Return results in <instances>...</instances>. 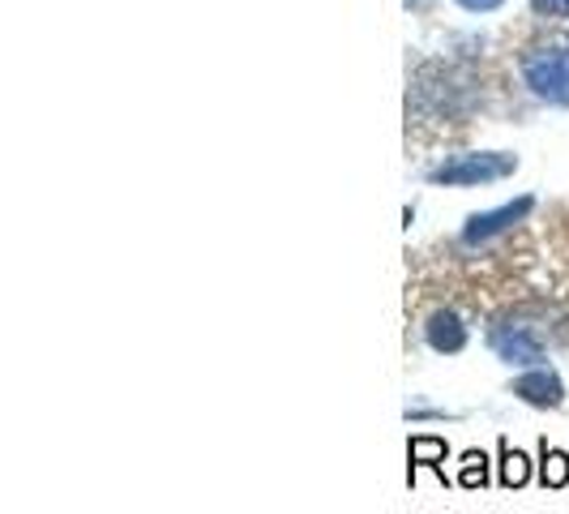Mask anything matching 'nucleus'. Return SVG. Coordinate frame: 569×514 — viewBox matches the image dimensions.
Segmentation results:
<instances>
[{"mask_svg":"<svg viewBox=\"0 0 569 514\" xmlns=\"http://www.w3.org/2000/svg\"><path fill=\"white\" fill-rule=\"evenodd\" d=\"M522 82L543 103L569 108V43H543L522 57Z\"/></svg>","mask_w":569,"mask_h":514,"instance_id":"obj_1","label":"nucleus"},{"mask_svg":"<svg viewBox=\"0 0 569 514\" xmlns=\"http://www.w3.org/2000/svg\"><path fill=\"white\" fill-rule=\"evenodd\" d=\"M518 168V159L513 155H501V150H492V155H458L450 164H441V168H432V185H488V180H501V176H513Z\"/></svg>","mask_w":569,"mask_h":514,"instance_id":"obj_2","label":"nucleus"},{"mask_svg":"<svg viewBox=\"0 0 569 514\" xmlns=\"http://www.w3.org/2000/svg\"><path fill=\"white\" fill-rule=\"evenodd\" d=\"M488 347L497 352V360H506L513 369H543L548 365V352L531 326H497L488 335Z\"/></svg>","mask_w":569,"mask_h":514,"instance_id":"obj_3","label":"nucleus"},{"mask_svg":"<svg viewBox=\"0 0 569 514\" xmlns=\"http://www.w3.org/2000/svg\"><path fill=\"white\" fill-rule=\"evenodd\" d=\"M531 206H536V198H518V201L497 206V210H485V215H471L467 228H462V245H488L492 236H501V231H510L513 224H522V219L531 215Z\"/></svg>","mask_w":569,"mask_h":514,"instance_id":"obj_4","label":"nucleus"},{"mask_svg":"<svg viewBox=\"0 0 569 514\" xmlns=\"http://www.w3.org/2000/svg\"><path fill=\"white\" fill-rule=\"evenodd\" d=\"M510 391L522 403H531V407H561V403H566V382L548 369V365H543V369H527L522 377H513Z\"/></svg>","mask_w":569,"mask_h":514,"instance_id":"obj_5","label":"nucleus"},{"mask_svg":"<svg viewBox=\"0 0 569 514\" xmlns=\"http://www.w3.org/2000/svg\"><path fill=\"white\" fill-rule=\"evenodd\" d=\"M425 339L432 352H441V356H455L467 347V326H462V317L455 309H437V314L425 322Z\"/></svg>","mask_w":569,"mask_h":514,"instance_id":"obj_6","label":"nucleus"},{"mask_svg":"<svg viewBox=\"0 0 569 514\" xmlns=\"http://www.w3.org/2000/svg\"><path fill=\"white\" fill-rule=\"evenodd\" d=\"M446 455H450V446H446V437H432V433H416L411 442H407V458H411V467H407V485H416V472L420 467H432L441 481H446Z\"/></svg>","mask_w":569,"mask_h":514,"instance_id":"obj_7","label":"nucleus"},{"mask_svg":"<svg viewBox=\"0 0 569 514\" xmlns=\"http://www.w3.org/2000/svg\"><path fill=\"white\" fill-rule=\"evenodd\" d=\"M497 458H501V472H497V481L506 488H522L531 481V458L522 455V451H513L510 437H501L497 442Z\"/></svg>","mask_w":569,"mask_h":514,"instance_id":"obj_8","label":"nucleus"},{"mask_svg":"<svg viewBox=\"0 0 569 514\" xmlns=\"http://www.w3.org/2000/svg\"><path fill=\"white\" fill-rule=\"evenodd\" d=\"M540 485L543 488H566L569 485V455L548 446V437L540 442Z\"/></svg>","mask_w":569,"mask_h":514,"instance_id":"obj_9","label":"nucleus"},{"mask_svg":"<svg viewBox=\"0 0 569 514\" xmlns=\"http://www.w3.org/2000/svg\"><path fill=\"white\" fill-rule=\"evenodd\" d=\"M458 485L462 488H485L488 485V455L485 451H467L458 463Z\"/></svg>","mask_w":569,"mask_h":514,"instance_id":"obj_10","label":"nucleus"},{"mask_svg":"<svg viewBox=\"0 0 569 514\" xmlns=\"http://www.w3.org/2000/svg\"><path fill=\"white\" fill-rule=\"evenodd\" d=\"M540 18H569V0H531Z\"/></svg>","mask_w":569,"mask_h":514,"instance_id":"obj_11","label":"nucleus"},{"mask_svg":"<svg viewBox=\"0 0 569 514\" xmlns=\"http://www.w3.org/2000/svg\"><path fill=\"white\" fill-rule=\"evenodd\" d=\"M462 9H471V13H492V9H501V0H458Z\"/></svg>","mask_w":569,"mask_h":514,"instance_id":"obj_12","label":"nucleus"},{"mask_svg":"<svg viewBox=\"0 0 569 514\" xmlns=\"http://www.w3.org/2000/svg\"><path fill=\"white\" fill-rule=\"evenodd\" d=\"M407 4H411V0H407ZM416 4H425V0H416Z\"/></svg>","mask_w":569,"mask_h":514,"instance_id":"obj_13","label":"nucleus"}]
</instances>
